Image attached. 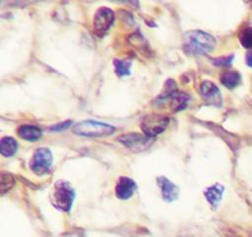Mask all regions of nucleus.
<instances>
[{"label":"nucleus","instance_id":"f03ea898","mask_svg":"<svg viewBox=\"0 0 252 237\" xmlns=\"http://www.w3.org/2000/svg\"><path fill=\"white\" fill-rule=\"evenodd\" d=\"M74 199L75 191L69 182L59 180L54 184L50 200L56 208L66 212L69 211L73 206Z\"/></svg>","mask_w":252,"mask_h":237},{"label":"nucleus","instance_id":"6ab92c4d","mask_svg":"<svg viewBox=\"0 0 252 237\" xmlns=\"http://www.w3.org/2000/svg\"><path fill=\"white\" fill-rule=\"evenodd\" d=\"M70 126H72V121L71 120H66L64 122H60L56 125H53L50 127V131H62V130H66L67 128H69Z\"/></svg>","mask_w":252,"mask_h":237},{"label":"nucleus","instance_id":"2eb2a0df","mask_svg":"<svg viewBox=\"0 0 252 237\" xmlns=\"http://www.w3.org/2000/svg\"><path fill=\"white\" fill-rule=\"evenodd\" d=\"M114 71L117 76L123 77L126 75H130L131 69V61L127 59H115L113 61Z\"/></svg>","mask_w":252,"mask_h":237},{"label":"nucleus","instance_id":"f3484780","mask_svg":"<svg viewBox=\"0 0 252 237\" xmlns=\"http://www.w3.org/2000/svg\"><path fill=\"white\" fill-rule=\"evenodd\" d=\"M0 178H1L0 179V189H1V193L4 194L5 192H7L8 190H10L13 187L15 180H14V177L8 172H2Z\"/></svg>","mask_w":252,"mask_h":237},{"label":"nucleus","instance_id":"f257e3e1","mask_svg":"<svg viewBox=\"0 0 252 237\" xmlns=\"http://www.w3.org/2000/svg\"><path fill=\"white\" fill-rule=\"evenodd\" d=\"M216 46L215 38L202 30H191L185 33L184 36V49L195 55L208 54L214 50Z\"/></svg>","mask_w":252,"mask_h":237},{"label":"nucleus","instance_id":"9d476101","mask_svg":"<svg viewBox=\"0 0 252 237\" xmlns=\"http://www.w3.org/2000/svg\"><path fill=\"white\" fill-rule=\"evenodd\" d=\"M158 185L160 188L162 199L165 202H173L175 201L179 196V188L172 183L170 180H168L166 177L159 176L157 178Z\"/></svg>","mask_w":252,"mask_h":237},{"label":"nucleus","instance_id":"6e6552de","mask_svg":"<svg viewBox=\"0 0 252 237\" xmlns=\"http://www.w3.org/2000/svg\"><path fill=\"white\" fill-rule=\"evenodd\" d=\"M200 93L207 103L216 106L221 105V94L219 88L214 83L204 81L200 86Z\"/></svg>","mask_w":252,"mask_h":237},{"label":"nucleus","instance_id":"7ed1b4c3","mask_svg":"<svg viewBox=\"0 0 252 237\" xmlns=\"http://www.w3.org/2000/svg\"><path fill=\"white\" fill-rule=\"evenodd\" d=\"M115 127L106 123L94 121V120H84L77 123L73 128L72 132L81 137L89 138H99L106 137L115 132Z\"/></svg>","mask_w":252,"mask_h":237},{"label":"nucleus","instance_id":"39448f33","mask_svg":"<svg viewBox=\"0 0 252 237\" xmlns=\"http://www.w3.org/2000/svg\"><path fill=\"white\" fill-rule=\"evenodd\" d=\"M53 161L51 151L46 148H39L35 149L30 161V167L33 173L42 175L50 170Z\"/></svg>","mask_w":252,"mask_h":237},{"label":"nucleus","instance_id":"4468645a","mask_svg":"<svg viewBox=\"0 0 252 237\" xmlns=\"http://www.w3.org/2000/svg\"><path fill=\"white\" fill-rule=\"evenodd\" d=\"M221 84L227 89L235 88L240 82V75L236 71H226L220 76Z\"/></svg>","mask_w":252,"mask_h":237},{"label":"nucleus","instance_id":"20e7f679","mask_svg":"<svg viewBox=\"0 0 252 237\" xmlns=\"http://www.w3.org/2000/svg\"><path fill=\"white\" fill-rule=\"evenodd\" d=\"M168 123L169 118L165 115L148 114L143 117L140 126L146 136L154 138L162 133L166 129Z\"/></svg>","mask_w":252,"mask_h":237},{"label":"nucleus","instance_id":"f8f14e48","mask_svg":"<svg viewBox=\"0 0 252 237\" xmlns=\"http://www.w3.org/2000/svg\"><path fill=\"white\" fill-rule=\"evenodd\" d=\"M18 136L27 141H36L41 137V130L33 125H22L18 128Z\"/></svg>","mask_w":252,"mask_h":237},{"label":"nucleus","instance_id":"dca6fc26","mask_svg":"<svg viewBox=\"0 0 252 237\" xmlns=\"http://www.w3.org/2000/svg\"><path fill=\"white\" fill-rule=\"evenodd\" d=\"M239 40L242 46L247 49H252V27H246L240 31Z\"/></svg>","mask_w":252,"mask_h":237},{"label":"nucleus","instance_id":"a211bd4d","mask_svg":"<svg viewBox=\"0 0 252 237\" xmlns=\"http://www.w3.org/2000/svg\"><path fill=\"white\" fill-rule=\"evenodd\" d=\"M232 59H233V55L225 56V57L221 56V57H218L216 59H213L212 62L215 66H229Z\"/></svg>","mask_w":252,"mask_h":237},{"label":"nucleus","instance_id":"423d86ee","mask_svg":"<svg viewBox=\"0 0 252 237\" xmlns=\"http://www.w3.org/2000/svg\"><path fill=\"white\" fill-rule=\"evenodd\" d=\"M113 21L114 13L111 9L107 7L99 8L94 16V31L99 36L103 35L110 29V27L113 24Z\"/></svg>","mask_w":252,"mask_h":237},{"label":"nucleus","instance_id":"0eeeda50","mask_svg":"<svg viewBox=\"0 0 252 237\" xmlns=\"http://www.w3.org/2000/svg\"><path fill=\"white\" fill-rule=\"evenodd\" d=\"M117 141L120 142L123 146L137 151L148 148L153 143L152 138L146 136L145 134L142 135L138 133H128L121 135L119 138H117Z\"/></svg>","mask_w":252,"mask_h":237},{"label":"nucleus","instance_id":"aec40b11","mask_svg":"<svg viewBox=\"0 0 252 237\" xmlns=\"http://www.w3.org/2000/svg\"><path fill=\"white\" fill-rule=\"evenodd\" d=\"M246 63L249 67H252V53L251 52L246 55Z\"/></svg>","mask_w":252,"mask_h":237},{"label":"nucleus","instance_id":"9b49d317","mask_svg":"<svg viewBox=\"0 0 252 237\" xmlns=\"http://www.w3.org/2000/svg\"><path fill=\"white\" fill-rule=\"evenodd\" d=\"M223 191H224L223 186L219 184V183H216V184L208 187L204 191V195H205L207 201L209 202V204L213 207H217L219 203L220 202V200L222 198Z\"/></svg>","mask_w":252,"mask_h":237},{"label":"nucleus","instance_id":"1a4fd4ad","mask_svg":"<svg viewBox=\"0 0 252 237\" xmlns=\"http://www.w3.org/2000/svg\"><path fill=\"white\" fill-rule=\"evenodd\" d=\"M137 189L135 181L129 177H120L115 186V196L119 200H128Z\"/></svg>","mask_w":252,"mask_h":237},{"label":"nucleus","instance_id":"ddd939ff","mask_svg":"<svg viewBox=\"0 0 252 237\" xmlns=\"http://www.w3.org/2000/svg\"><path fill=\"white\" fill-rule=\"evenodd\" d=\"M18 149V143L12 137H4L0 141V150L4 156H12Z\"/></svg>","mask_w":252,"mask_h":237}]
</instances>
